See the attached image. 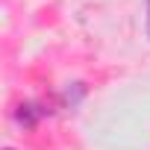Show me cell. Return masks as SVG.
I'll return each instance as SVG.
<instances>
[{"label":"cell","mask_w":150,"mask_h":150,"mask_svg":"<svg viewBox=\"0 0 150 150\" xmlns=\"http://www.w3.org/2000/svg\"><path fill=\"white\" fill-rule=\"evenodd\" d=\"M144 30H147V38H150V0H147V15H144Z\"/></svg>","instance_id":"obj_2"},{"label":"cell","mask_w":150,"mask_h":150,"mask_svg":"<svg viewBox=\"0 0 150 150\" xmlns=\"http://www.w3.org/2000/svg\"><path fill=\"white\" fill-rule=\"evenodd\" d=\"M50 115V109H44L41 103H35V100H24L18 109H15V121L24 127V129H33L38 121H44Z\"/></svg>","instance_id":"obj_1"},{"label":"cell","mask_w":150,"mask_h":150,"mask_svg":"<svg viewBox=\"0 0 150 150\" xmlns=\"http://www.w3.org/2000/svg\"><path fill=\"white\" fill-rule=\"evenodd\" d=\"M3 150H15V147H3Z\"/></svg>","instance_id":"obj_3"}]
</instances>
